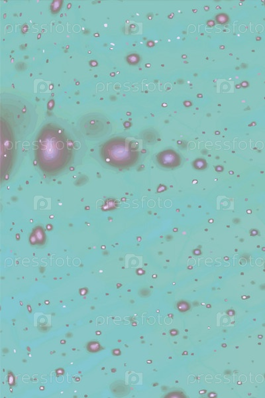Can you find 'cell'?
I'll use <instances>...</instances> for the list:
<instances>
[{
  "label": "cell",
  "instance_id": "obj_1",
  "mask_svg": "<svg viewBox=\"0 0 265 398\" xmlns=\"http://www.w3.org/2000/svg\"><path fill=\"white\" fill-rule=\"evenodd\" d=\"M35 157L41 169L48 175L64 170L72 157L70 141L64 131L54 126L43 128L36 141Z\"/></svg>",
  "mask_w": 265,
  "mask_h": 398
},
{
  "label": "cell",
  "instance_id": "obj_4",
  "mask_svg": "<svg viewBox=\"0 0 265 398\" xmlns=\"http://www.w3.org/2000/svg\"><path fill=\"white\" fill-rule=\"evenodd\" d=\"M60 1H54L53 4H52V5L53 6L52 7V12H53V11H54V12H58V11H59L60 7V5H59L60 4Z\"/></svg>",
  "mask_w": 265,
  "mask_h": 398
},
{
  "label": "cell",
  "instance_id": "obj_2",
  "mask_svg": "<svg viewBox=\"0 0 265 398\" xmlns=\"http://www.w3.org/2000/svg\"><path fill=\"white\" fill-rule=\"evenodd\" d=\"M102 158L107 164L119 168L130 167L138 158L137 147L132 142L123 138H113L103 145Z\"/></svg>",
  "mask_w": 265,
  "mask_h": 398
},
{
  "label": "cell",
  "instance_id": "obj_3",
  "mask_svg": "<svg viewBox=\"0 0 265 398\" xmlns=\"http://www.w3.org/2000/svg\"><path fill=\"white\" fill-rule=\"evenodd\" d=\"M46 241V235L43 227L38 226L35 227L30 236V242L33 245H42Z\"/></svg>",
  "mask_w": 265,
  "mask_h": 398
}]
</instances>
